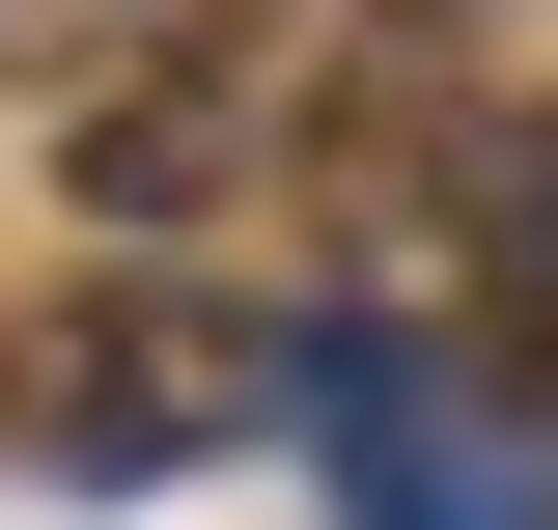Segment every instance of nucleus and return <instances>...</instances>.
Returning <instances> with one entry per match:
<instances>
[{
	"label": "nucleus",
	"mask_w": 558,
	"mask_h": 530,
	"mask_svg": "<svg viewBox=\"0 0 558 530\" xmlns=\"http://www.w3.org/2000/svg\"><path fill=\"white\" fill-rule=\"evenodd\" d=\"M223 419H279V335H252V308L84 279V308H28V335H0V447H84V474H140V447H223Z\"/></svg>",
	"instance_id": "obj_1"
},
{
	"label": "nucleus",
	"mask_w": 558,
	"mask_h": 530,
	"mask_svg": "<svg viewBox=\"0 0 558 530\" xmlns=\"http://www.w3.org/2000/svg\"><path fill=\"white\" fill-rule=\"evenodd\" d=\"M502 392H558V279H502Z\"/></svg>",
	"instance_id": "obj_2"
}]
</instances>
